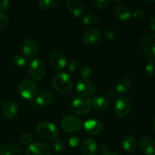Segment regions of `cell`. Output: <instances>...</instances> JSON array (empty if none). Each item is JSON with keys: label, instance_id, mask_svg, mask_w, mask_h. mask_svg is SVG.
I'll return each instance as SVG.
<instances>
[{"label": "cell", "instance_id": "obj_32", "mask_svg": "<svg viewBox=\"0 0 155 155\" xmlns=\"http://www.w3.org/2000/svg\"><path fill=\"white\" fill-rule=\"evenodd\" d=\"M80 68V62L77 60H74L68 64L67 71L68 74H74L76 71H77Z\"/></svg>", "mask_w": 155, "mask_h": 155}, {"label": "cell", "instance_id": "obj_39", "mask_svg": "<svg viewBox=\"0 0 155 155\" xmlns=\"http://www.w3.org/2000/svg\"><path fill=\"white\" fill-rule=\"evenodd\" d=\"M101 153L103 155H118L117 154H116V153L108 151L104 146H102L101 148Z\"/></svg>", "mask_w": 155, "mask_h": 155}, {"label": "cell", "instance_id": "obj_24", "mask_svg": "<svg viewBox=\"0 0 155 155\" xmlns=\"http://www.w3.org/2000/svg\"><path fill=\"white\" fill-rule=\"evenodd\" d=\"M53 97L49 92H42L36 98V103L38 105L46 106L52 101Z\"/></svg>", "mask_w": 155, "mask_h": 155}, {"label": "cell", "instance_id": "obj_41", "mask_svg": "<svg viewBox=\"0 0 155 155\" xmlns=\"http://www.w3.org/2000/svg\"><path fill=\"white\" fill-rule=\"evenodd\" d=\"M151 28L153 30L155 31V17H154L152 20H151Z\"/></svg>", "mask_w": 155, "mask_h": 155}, {"label": "cell", "instance_id": "obj_42", "mask_svg": "<svg viewBox=\"0 0 155 155\" xmlns=\"http://www.w3.org/2000/svg\"><path fill=\"white\" fill-rule=\"evenodd\" d=\"M153 127H154V129L155 130V119L154 120V121H153Z\"/></svg>", "mask_w": 155, "mask_h": 155}, {"label": "cell", "instance_id": "obj_33", "mask_svg": "<svg viewBox=\"0 0 155 155\" xmlns=\"http://www.w3.org/2000/svg\"><path fill=\"white\" fill-rule=\"evenodd\" d=\"M8 21V17L4 12H0V31H2V30H4L5 27L7 26Z\"/></svg>", "mask_w": 155, "mask_h": 155}, {"label": "cell", "instance_id": "obj_37", "mask_svg": "<svg viewBox=\"0 0 155 155\" xmlns=\"http://www.w3.org/2000/svg\"><path fill=\"white\" fill-rule=\"evenodd\" d=\"M10 5V2L8 0H2L0 1V12H3L4 11L7 10Z\"/></svg>", "mask_w": 155, "mask_h": 155}, {"label": "cell", "instance_id": "obj_7", "mask_svg": "<svg viewBox=\"0 0 155 155\" xmlns=\"http://www.w3.org/2000/svg\"><path fill=\"white\" fill-rule=\"evenodd\" d=\"M76 88H77V92L79 94V95L83 97L91 96L95 93L96 90V87L92 82L89 80H83V79L79 80Z\"/></svg>", "mask_w": 155, "mask_h": 155}, {"label": "cell", "instance_id": "obj_35", "mask_svg": "<svg viewBox=\"0 0 155 155\" xmlns=\"http://www.w3.org/2000/svg\"><path fill=\"white\" fill-rule=\"evenodd\" d=\"M109 3H110L109 0H95L94 1V5L97 8H99L107 7L109 5Z\"/></svg>", "mask_w": 155, "mask_h": 155}, {"label": "cell", "instance_id": "obj_31", "mask_svg": "<svg viewBox=\"0 0 155 155\" xmlns=\"http://www.w3.org/2000/svg\"><path fill=\"white\" fill-rule=\"evenodd\" d=\"M52 146L54 151L58 153H61L64 150V145L60 139H55L52 142Z\"/></svg>", "mask_w": 155, "mask_h": 155}, {"label": "cell", "instance_id": "obj_34", "mask_svg": "<svg viewBox=\"0 0 155 155\" xmlns=\"http://www.w3.org/2000/svg\"><path fill=\"white\" fill-rule=\"evenodd\" d=\"M21 141L23 142V143L26 145H32V142H33V138H32L31 135H30L29 133H24V134L21 136Z\"/></svg>", "mask_w": 155, "mask_h": 155}, {"label": "cell", "instance_id": "obj_19", "mask_svg": "<svg viewBox=\"0 0 155 155\" xmlns=\"http://www.w3.org/2000/svg\"><path fill=\"white\" fill-rule=\"evenodd\" d=\"M114 14L118 19L121 21H127L132 17V14L130 9L127 6L122 4L117 5L114 8Z\"/></svg>", "mask_w": 155, "mask_h": 155}, {"label": "cell", "instance_id": "obj_25", "mask_svg": "<svg viewBox=\"0 0 155 155\" xmlns=\"http://www.w3.org/2000/svg\"><path fill=\"white\" fill-rule=\"evenodd\" d=\"M145 74L148 77H153L155 75V58H147L146 64L145 68Z\"/></svg>", "mask_w": 155, "mask_h": 155}, {"label": "cell", "instance_id": "obj_15", "mask_svg": "<svg viewBox=\"0 0 155 155\" xmlns=\"http://www.w3.org/2000/svg\"><path fill=\"white\" fill-rule=\"evenodd\" d=\"M141 150L146 155H155V140L149 137H144L139 142Z\"/></svg>", "mask_w": 155, "mask_h": 155}, {"label": "cell", "instance_id": "obj_30", "mask_svg": "<svg viewBox=\"0 0 155 155\" xmlns=\"http://www.w3.org/2000/svg\"><path fill=\"white\" fill-rule=\"evenodd\" d=\"M103 36L109 40H114L117 38V33L110 28H104L101 31Z\"/></svg>", "mask_w": 155, "mask_h": 155}, {"label": "cell", "instance_id": "obj_2", "mask_svg": "<svg viewBox=\"0 0 155 155\" xmlns=\"http://www.w3.org/2000/svg\"><path fill=\"white\" fill-rule=\"evenodd\" d=\"M92 108V101L86 97L76 96L71 102V109L73 112L77 115L87 114Z\"/></svg>", "mask_w": 155, "mask_h": 155}, {"label": "cell", "instance_id": "obj_23", "mask_svg": "<svg viewBox=\"0 0 155 155\" xmlns=\"http://www.w3.org/2000/svg\"><path fill=\"white\" fill-rule=\"evenodd\" d=\"M0 155H20V151L13 144H5L0 149Z\"/></svg>", "mask_w": 155, "mask_h": 155}, {"label": "cell", "instance_id": "obj_18", "mask_svg": "<svg viewBox=\"0 0 155 155\" xmlns=\"http://www.w3.org/2000/svg\"><path fill=\"white\" fill-rule=\"evenodd\" d=\"M97 151V144L92 139H89L83 141L81 145V152L83 155H95Z\"/></svg>", "mask_w": 155, "mask_h": 155}, {"label": "cell", "instance_id": "obj_21", "mask_svg": "<svg viewBox=\"0 0 155 155\" xmlns=\"http://www.w3.org/2000/svg\"><path fill=\"white\" fill-rule=\"evenodd\" d=\"M138 146L137 141L134 136L127 135L123 139V147L127 152H134Z\"/></svg>", "mask_w": 155, "mask_h": 155}, {"label": "cell", "instance_id": "obj_14", "mask_svg": "<svg viewBox=\"0 0 155 155\" xmlns=\"http://www.w3.org/2000/svg\"><path fill=\"white\" fill-rule=\"evenodd\" d=\"M22 51L26 56L29 58H33L37 54L39 48L38 45L33 39H29L25 40L22 45Z\"/></svg>", "mask_w": 155, "mask_h": 155}, {"label": "cell", "instance_id": "obj_28", "mask_svg": "<svg viewBox=\"0 0 155 155\" xmlns=\"http://www.w3.org/2000/svg\"><path fill=\"white\" fill-rule=\"evenodd\" d=\"M58 3V0H39L38 4L39 7L44 9H50L55 7Z\"/></svg>", "mask_w": 155, "mask_h": 155}, {"label": "cell", "instance_id": "obj_3", "mask_svg": "<svg viewBox=\"0 0 155 155\" xmlns=\"http://www.w3.org/2000/svg\"><path fill=\"white\" fill-rule=\"evenodd\" d=\"M38 135L45 140H54L57 139L58 130L54 124L49 122H42L36 127Z\"/></svg>", "mask_w": 155, "mask_h": 155}, {"label": "cell", "instance_id": "obj_40", "mask_svg": "<svg viewBox=\"0 0 155 155\" xmlns=\"http://www.w3.org/2000/svg\"><path fill=\"white\" fill-rule=\"evenodd\" d=\"M107 98H110V99H111V100L115 99V98H116V97H117L116 94H115L114 92L113 91H111V90H110V91H108V92H107Z\"/></svg>", "mask_w": 155, "mask_h": 155}, {"label": "cell", "instance_id": "obj_38", "mask_svg": "<svg viewBox=\"0 0 155 155\" xmlns=\"http://www.w3.org/2000/svg\"><path fill=\"white\" fill-rule=\"evenodd\" d=\"M79 139L77 137H71L69 140V145L71 147L75 148L78 145Z\"/></svg>", "mask_w": 155, "mask_h": 155}, {"label": "cell", "instance_id": "obj_27", "mask_svg": "<svg viewBox=\"0 0 155 155\" xmlns=\"http://www.w3.org/2000/svg\"><path fill=\"white\" fill-rule=\"evenodd\" d=\"M98 21V17L95 14L87 13L82 18V22L86 25H93Z\"/></svg>", "mask_w": 155, "mask_h": 155}, {"label": "cell", "instance_id": "obj_6", "mask_svg": "<svg viewBox=\"0 0 155 155\" xmlns=\"http://www.w3.org/2000/svg\"><path fill=\"white\" fill-rule=\"evenodd\" d=\"M83 127V122L76 116H67L62 120L61 127L68 133H75L79 131Z\"/></svg>", "mask_w": 155, "mask_h": 155}, {"label": "cell", "instance_id": "obj_29", "mask_svg": "<svg viewBox=\"0 0 155 155\" xmlns=\"http://www.w3.org/2000/svg\"><path fill=\"white\" fill-rule=\"evenodd\" d=\"M79 75L83 80H87L92 76V70L87 65L81 67L79 70Z\"/></svg>", "mask_w": 155, "mask_h": 155}, {"label": "cell", "instance_id": "obj_4", "mask_svg": "<svg viewBox=\"0 0 155 155\" xmlns=\"http://www.w3.org/2000/svg\"><path fill=\"white\" fill-rule=\"evenodd\" d=\"M18 90L21 97L27 100L34 99L37 95V86L34 82L30 80H23L20 83Z\"/></svg>", "mask_w": 155, "mask_h": 155}, {"label": "cell", "instance_id": "obj_20", "mask_svg": "<svg viewBox=\"0 0 155 155\" xmlns=\"http://www.w3.org/2000/svg\"><path fill=\"white\" fill-rule=\"evenodd\" d=\"M91 101H92V106L99 110H106L110 107V103L108 100L101 95L94 97Z\"/></svg>", "mask_w": 155, "mask_h": 155}, {"label": "cell", "instance_id": "obj_16", "mask_svg": "<svg viewBox=\"0 0 155 155\" xmlns=\"http://www.w3.org/2000/svg\"><path fill=\"white\" fill-rule=\"evenodd\" d=\"M66 3L68 10L74 16H80L84 12V5L81 2L78 0H68Z\"/></svg>", "mask_w": 155, "mask_h": 155}, {"label": "cell", "instance_id": "obj_8", "mask_svg": "<svg viewBox=\"0 0 155 155\" xmlns=\"http://www.w3.org/2000/svg\"><path fill=\"white\" fill-rule=\"evenodd\" d=\"M131 110V101L127 97H120L115 101L114 110L117 115L121 117L127 116Z\"/></svg>", "mask_w": 155, "mask_h": 155}, {"label": "cell", "instance_id": "obj_43", "mask_svg": "<svg viewBox=\"0 0 155 155\" xmlns=\"http://www.w3.org/2000/svg\"><path fill=\"white\" fill-rule=\"evenodd\" d=\"M154 3H155V1H154Z\"/></svg>", "mask_w": 155, "mask_h": 155}, {"label": "cell", "instance_id": "obj_12", "mask_svg": "<svg viewBox=\"0 0 155 155\" xmlns=\"http://www.w3.org/2000/svg\"><path fill=\"white\" fill-rule=\"evenodd\" d=\"M101 33L97 28H91L86 30L83 35V42L86 45H94L99 41Z\"/></svg>", "mask_w": 155, "mask_h": 155}, {"label": "cell", "instance_id": "obj_22", "mask_svg": "<svg viewBox=\"0 0 155 155\" xmlns=\"http://www.w3.org/2000/svg\"><path fill=\"white\" fill-rule=\"evenodd\" d=\"M132 87V81L129 78H123L118 80L115 84V90L120 94H125Z\"/></svg>", "mask_w": 155, "mask_h": 155}, {"label": "cell", "instance_id": "obj_13", "mask_svg": "<svg viewBox=\"0 0 155 155\" xmlns=\"http://www.w3.org/2000/svg\"><path fill=\"white\" fill-rule=\"evenodd\" d=\"M83 128L89 134L97 135L102 130V124L97 119H89L83 124Z\"/></svg>", "mask_w": 155, "mask_h": 155}, {"label": "cell", "instance_id": "obj_9", "mask_svg": "<svg viewBox=\"0 0 155 155\" xmlns=\"http://www.w3.org/2000/svg\"><path fill=\"white\" fill-rule=\"evenodd\" d=\"M141 46L148 58L155 57V34H147L141 41Z\"/></svg>", "mask_w": 155, "mask_h": 155}, {"label": "cell", "instance_id": "obj_36", "mask_svg": "<svg viewBox=\"0 0 155 155\" xmlns=\"http://www.w3.org/2000/svg\"><path fill=\"white\" fill-rule=\"evenodd\" d=\"M145 15V12L142 9H139V10H136L133 12V18H136V19H141L143 18Z\"/></svg>", "mask_w": 155, "mask_h": 155}, {"label": "cell", "instance_id": "obj_11", "mask_svg": "<svg viewBox=\"0 0 155 155\" xmlns=\"http://www.w3.org/2000/svg\"><path fill=\"white\" fill-rule=\"evenodd\" d=\"M49 61L53 68L58 71L63 70L67 65V59L58 51L51 52L49 55Z\"/></svg>", "mask_w": 155, "mask_h": 155}, {"label": "cell", "instance_id": "obj_1", "mask_svg": "<svg viewBox=\"0 0 155 155\" xmlns=\"http://www.w3.org/2000/svg\"><path fill=\"white\" fill-rule=\"evenodd\" d=\"M53 87L57 92L61 94H67L72 88V82L71 77L66 73H58L52 80Z\"/></svg>", "mask_w": 155, "mask_h": 155}, {"label": "cell", "instance_id": "obj_5", "mask_svg": "<svg viewBox=\"0 0 155 155\" xmlns=\"http://www.w3.org/2000/svg\"><path fill=\"white\" fill-rule=\"evenodd\" d=\"M29 71L30 75L33 79L36 80H40L44 78L46 72L45 64L42 60L39 58L33 59L29 64Z\"/></svg>", "mask_w": 155, "mask_h": 155}, {"label": "cell", "instance_id": "obj_26", "mask_svg": "<svg viewBox=\"0 0 155 155\" xmlns=\"http://www.w3.org/2000/svg\"><path fill=\"white\" fill-rule=\"evenodd\" d=\"M12 62L18 68H24L28 64V60L27 58H25L23 55L17 54L12 58Z\"/></svg>", "mask_w": 155, "mask_h": 155}, {"label": "cell", "instance_id": "obj_10", "mask_svg": "<svg viewBox=\"0 0 155 155\" xmlns=\"http://www.w3.org/2000/svg\"><path fill=\"white\" fill-rule=\"evenodd\" d=\"M26 155H50L51 148L47 144L42 142L32 144L27 147Z\"/></svg>", "mask_w": 155, "mask_h": 155}, {"label": "cell", "instance_id": "obj_17", "mask_svg": "<svg viewBox=\"0 0 155 155\" xmlns=\"http://www.w3.org/2000/svg\"><path fill=\"white\" fill-rule=\"evenodd\" d=\"M3 114L8 119H13L18 114V106L16 102L13 101H8L5 103L3 106Z\"/></svg>", "mask_w": 155, "mask_h": 155}]
</instances>
